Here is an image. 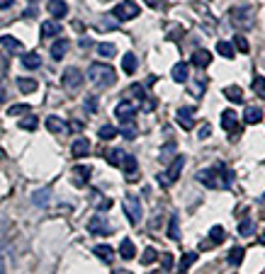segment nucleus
<instances>
[{
    "label": "nucleus",
    "mask_w": 265,
    "mask_h": 274,
    "mask_svg": "<svg viewBox=\"0 0 265 274\" xmlns=\"http://www.w3.org/2000/svg\"><path fill=\"white\" fill-rule=\"evenodd\" d=\"M88 78H90V83H95L97 87H112V85L117 83V73H115L112 66H107V63H90Z\"/></svg>",
    "instance_id": "nucleus-1"
},
{
    "label": "nucleus",
    "mask_w": 265,
    "mask_h": 274,
    "mask_svg": "<svg viewBox=\"0 0 265 274\" xmlns=\"http://www.w3.org/2000/svg\"><path fill=\"white\" fill-rule=\"evenodd\" d=\"M112 17H117L120 22L134 20V17H139V5H136L134 0H122V2L112 10Z\"/></svg>",
    "instance_id": "nucleus-2"
},
{
    "label": "nucleus",
    "mask_w": 265,
    "mask_h": 274,
    "mask_svg": "<svg viewBox=\"0 0 265 274\" xmlns=\"http://www.w3.org/2000/svg\"><path fill=\"white\" fill-rule=\"evenodd\" d=\"M124 213H127V218H129V223H139L141 221V202H139V197H134V194H127L124 197Z\"/></svg>",
    "instance_id": "nucleus-3"
},
{
    "label": "nucleus",
    "mask_w": 265,
    "mask_h": 274,
    "mask_svg": "<svg viewBox=\"0 0 265 274\" xmlns=\"http://www.w3.org/2000/svg\"><path fill=\"white\" fill-rule=\"evenodd\" d=\"M183 165H185V158H183V155H178V158L170 163V168H168V175H158V182H161V185H166V187H168V185H173V182L180 177V170H183Z\"/></svg>",
    "instance_id": "nucleus-4"
},
{
    "label": "nucleus",
    "mask_w": 265,
    "mask_h": 274,
    "mask_svg": "<svg viewBox=\"0 0 265 274\" xmlns=\"http://www.w3.org/2000/svg\"><path fill=\"white\" fill-rule=\"evenodd\" d=\"M134 114H136V105L132 100H122L117 107H115V117L124 124V122H134Z\"/></svg>",
    "instance_id": "nucleus-5"
},
{
    "label": "nucleus",
    "mask_w": 265,
    "mask_h": 274,
    "mask_svg": "<svg viewBox=\"0 0 265 274\" xmlns=\"http://www.w3.org/2000/svg\"><path fill=\"white\" fill-rule=\"evenodd\" d=\"M83 73L78 68H66L64 70V75H61V83H64V87L66 90H78L80 85H83Z\"/></svg>",
    "instance_id": "nucleus-6"
},
{
    "label": "nucleus",
    "mask_w": 265,
    "mask_h": 274,
    "mask_svg": "<svg viewBox=\"0 0 265 274\" xmlns=\"http://www.w3.org/2000/svg\"><path fill=\"white\" fill-rule=\"evenodd\" d=\"M221 126H224L226 131H231V138L239 136V117H236L234 109H224V114H221Z\"/></svg>",
    "instance_id": "nucleus-7"
},
{
    "label": "nucleus",
    "mask_w": 265,
    "mask_h": 274,
    "mask_svg": "<svg viewBox=\"0 0 265 274\" xmlns=\"http://www.w3.org/2000/svg\"><path fill=\"white\" fill-rule=\"evenodd\" d=\"M90 168H85V165H75L73 170H71V180H73V185L75 187H85L88 182H90Z\"/></svg>",
    "instance_id": "nucleus-8"
},
{
    "label": "nucleus",
    "mask_w": 265,
    "mask_h": 274,
    "mask_svg": "<svg viewBox=\"0 0 265 274\" xmlns=\"http://www.w3.org/2000/svg\"><path fill=\"white\" fill-rule=\"evenodd\" d=\"M88 231H90L93 235H110V233H112L110 223H107L102 216H93L90 223H88Z\"/></svg>",
    "instance_id": "nucleus-9"
},
{
    "label": "nucleus",
    "mask_w": 265,
    "mask_h": 274,
    "mask_svg": "<svg viewBox=\"0 0 265 274\" xmlns=\"http://www.w3.org/2000/svg\"><path fill=\"white\" fill-rule=\"evenodd\" d=\"M197 180L202 182V185H207L209 190H217V187H221V182L217 180V170H214V168L199 170V172H197Z\"/></svg>",
    "instance_id": "nucleus-10"
},
{
    "label": "nucleus",
    "mask_w": 265,
    "mask_h": 274,
    "mask_svg": "<svg viewBox=\"0 0 265 274\" xmlns=\"http://www.w3.org/2000/svg\"><path fill=\"white\" fill-rule=\"evenodd\" d=\"M193 114H195L193 107H183V109H178L175 119H178V124H180L183 129H195V119H193Z\"/></svg>",
    "instance_id": "nucleus-11"
},
{
    "label": "nucleus",
    "mask_w": 265,
    "mask_h": 274,
    "mask_svg": "<svg viewBox=\"0 0 265 274\" xmlns=\"http://www.w3.org/2000/svg\"><path fill=\"white\" fill-rule=\"evenodd\" d=\"M90 153V141L88 138H75L73 146H71V155L73 158H85Z\"/></svg>",
    "instance_id": "nucleus-12"
},
{
    "label": "nucleus",
    "mask_w": 265,
    "mask_h": 274,
    "mask_svg": "<svg viewBox=\"0 0 265 274\" xmlns=\"http://www.w3.org/2000/svg\"><path fill=\"white\" fill-rule=\"evenodd\" d=\"M68 46H71L68 39H56V42L51 44V59H54V61H61V59L66 56Z\"/></svg>",
    "instance_id": "nucleus-13"
},
{
    "label": "nucleus",
    "mask_w": 265,
    "mask_h": 274,
    "mask_svg": "<svg viewBox=\"0 0 265 274\" xmlns=\"http://www.w3.org/2000/svg\"><path fill=\"white\" fill-rule=\"evenodd\" d=\"M47 10H49L51 17H66L68 15V5L64 2V0H49Z\"/></svg>",
    "instance_id": "nucleus-14"
},
{
    "label": "nucleus",
    "mask_w": 265,
    "mask_h": 274,
    "mask_svg": "<svg viewBox=\"0 0 265 274\" xmlns=\"http://www.w3.org/2000/svg\"><path fill=\"white\" fill-rule=\"evenodd\" d=\"M61 34V24L56 22V20H47V22H42V37L44 39H49V37H59Z\"/></svg>",
    "instance_id": "nucleus-15"
},
{
    "label": "nucleus",
    "mask_w": 265,
    "mask_h": 274,
    "mask_svg": "<svg viewBox=\"0 0 265 274\" xmlns=\"http://www.w3.org/2000/svg\"><path fill=\"white\" fill-rule=\"evenodd\" d=\"M170 75H173V80L175 83H188V78H190V68H188V63H175L173 70H170Z\"/></svg>",
    "instance_id": "nucleus-16"
},
{
    "label": "nucleus",
    "mask_w": 265,
    "mask_h": 274,
    "mask_svg": "<svg viewBox=\"0 0 265 274\" xmlns=\"http://www.w3.org/2000/svg\"><path fill=\"white\" fill-rule=\"evenodd\" d=\"M47 129H49V134H66L68 124L64 119H59V117H49L47 119Z\"/></svg>",
    "instance_id": "nucleus-17"
},
{
    "label": "nucleus",
    "mask_w": 265,
    "mask_h": 274,
    "mask_svg": "<svg viewBox=\"0 0 265 274\" xmlns=\"http://www.w3.org/2000/svg\"><path fill=\"white\" fill-rule=\"evenodd\" d=\"M212 63V54L207 51V49H197L195 54H193V66H197V68H207Z\"/></svg>",
    "instance_id": "nucleus-18"
},
{
    "label": "nucleus",
    "mask_w": 265,
    "mask_h": 274,
    "mask_svg": "<svg viewBox=\"0 0 265 274\" xmlns=\"http://www.w3.org/2000/svg\"><path fill=\"white\" fill-rule=\"evenodd\" d=\"M0 46H2V49H7V51H12V54L22 51V42H20V39H15V37H10V34L0 37Z\"/></svg>",
    "instance_id": "nucleus-19"
},
{
    "label": "nucleus",
    "mask_w": 265,
    "mask_h": 274,
    "mask_svg": "<svg viewBox=\"0 0 265 274\" xmlns=\"http://www.w3.org/2000/svg\"><path fill=\"white\" fill-rule=\"evenodd\" d=\"M224 97L229 100V102H243V90L239 87V85H229V87H224Z\"/></svg>",
    "instance_id": "nucleus-20"
},
{
    "label": "nucleus",
    "mask_w": 265,
    "mask_h": 274,
    "mask_svg": "<svg viewBox=\"0 0 265 274\" xmlns=\"http://www.w3.org/2000/svg\"><path fill=\"white\" fill-rule=\"evenodd\" d=\"M93 253H95V257H100L102 262H112V257H115V250H112L110 245H95Z\"/></svg>",
    "instance_id": "nucleus-21"
},
{
    "label": "nucleus",
    "mask_w": 265,
    "mask_h": 274,
    "mask_svg": "<svg viewBox=\"0 0 265 274\" xmlns=\"http://www.w3.org/2000/svg\"><path fill=\"white\" fill-rule=\"evenodd\" d=\"M122 165H124V172L129 175V180H136V158H134L132 153H124Z\"/></svg>",
    "instance_id": "nucleus-22"
},
{
    "label": "nucleus",
    "mask_w": 265,
    "mask_h": 274,
    "mask_svg": "<svg viewBox=\"0 0 265 274\" xmlns=\"http://www.w3.org/2000/svg\"><path fill=\"white\" fill-rule=\"evenodd\" d=\"M22 66H24V68H29V70L39 68V66H42V56H39V54H34V51H32V54H24V56H22Z\"/></svg>",
    "instance_id": "nucleus-23"
},
{
    "label": "nucleus",
    "mask_w": 265,
    "mask_h": 274,
    "mask_svg": "<svg viewBox=\"0 0 265 274\" xmlns=\"http://www.w3.org/2000/svg\"><path fill=\"white\" fill-rule=\"evenodd\" d=\"M17 87H20L22 95H29V92L37 90V80H34V78H20V80H17Z\"/></svg>",
    "instance_id": "nucleus-24"
},
{
    "label": "nucleus",
    "mask_w": 265,
    "mask_h": 274,
    "mask_svg": "<svg viewBox=\"0 0 265 274\" xmlns=\"http://www.w3.org/2000/svg\"><path fill=\"white\" fill-rule=\"evenodd\" d=\"M209 240H212L214 245H221V243L226 240V231H224L221 226H212V228H209Z\"/></svg>",
    "instance_id": "nucleus-25"
},
{
    "label": "nucleus",
    "mask_w": 265,
    "mask_h": 274,
    "mask_svg": "<svg viewBox=\"0 0 265 274\" xmlns=\"http://www.w3.org/2000/svg\"><path fill=\"white\" fill-rule=\"evenodd\" d=\"M120 255L124 257V260H134L136 257V248H134V243L132 240H122V245H120Z\"/></svg>",
    "instance_id": "nucleus-26"
},
{
    "label": "nucleus",
    "mask_w": 265,
    "mask_h": 274,
    "mask_svg": "<svg viewBox=\"0 0 265 274\" xmlns=\"http://www.w3.org/2000/svg\"><path fill=\"white\" fill-rule=\"evenodd\" d=\"M217 51H219L224 59H234V56H236V49H234V44H231V42H224V39L217 44Z\"/></svg>",
    "instance_id": "nucleus-27"
},
{
    "label": "nucleus",
    "mask_w": 265,
    "mask_h": 274,
    "mask_svg": "<svg viewBox=\"0 0 265 274\" xmlns=\"http://www.w3.org/2000/svg\"><path fill=\"white\" fill-rule=\"evenodd\" d=\"M261 119H263V112H261L258 107H248L246 114H243V122H246V124H258Z\"/></svg>",
    "instance_id": "nucleus-28"
},
{
    "label": "nucleus",
    "mask_w": 265,
    "mask_h": 274,
    "mask_svg": "<svg viewBox=\"0 0 265 274\" xmlns=\"http://www.w3.org/2000/svg\"><path fill=\"white\" fill-rule=\"evenodd\" d=\"M122 158H124V153H122V150H117V148H110V150L105 153V160H107L110 165H115V168H117V165H122Z\"/></svg>",
    "instance_id": "nucleus-29"
},
{
    "label": "nucleus",
    "mask_w": 265,
    "mask_h": 274,
    "mask_svg": "<svg viewBox=\"0 0 265 274\" xmlns=\"http://www.w3.org/2000/svg\"><path fill=\"white\" fill-rule=\"evenodd\" d=\"M37 124H39V122H37V117H34V114H29V112H27V117H24V119H20V129H22V131H34V129H37Z\"/></svg>",
    "instance_id": "nucleus-30"
},
{
    "label": "nucleus",
    "mask_w": 265,
    "mask_h": 274,
    "mask_svg": "<svg viewBox=\"0 0 265 274\" xmlns=\"http://www.w3.org/2000/svg\"><path fill=\"white\" fill-rule=\"evenodd\" d=\"M136 66H139V61H136V56H134V54H127V56L122 59V68H124L127 75H132L134 70H136Z\"/></svg>",
    "instance_id": "nucleus-31"
},
{
    "label": "nucleus",
    "mask_w": 265,
    "mask_h": 274,
    "mask_svg": "<svg viewBox=\"0 0 265 274\" xmlns=\"http://www.w3.org/2000/svg\"><path fill=\"white\" fill-rule=\"evenodd\" d=\"M27 112H32V107H29V105H24V102L12 105V107L7 109V114H10V117H22V114H27Z\"/></svg>",
    "instance_id": "nucleus-32"
},
{
    "label": "nucleus",
    "mask_w": 265,
    "mask_h": 274,
    "mask_svg": "<svg viewBox=\"0 0 265 274\" xmlns=\"http://www.w3.org/2000/svg\"><path fill=\"white\" fill-rule=\"evenodd\" d=\"M253 221L251 218H246V221H241L239 223V235H243V238H248V235H253Z\"/></svg>",
    "instance_id": "nucleus-33"
},
{
    "label": "nucleus",
    "mask_w": 265,
    "mask_h": 274,
    "mask_svg": "<svg viewBox=\"0 0 265 274\" xmlns=\"http://www.w3.org/2000/svg\"><path fill=\"white\" fill-rule=\"evenodd\" d=\"M241 262H243V250H241V248H231V253H229V265L239 267Z\"/></svg>",
    "instance_id": "nucleus-34"
},
{
    "label": "nucleus",
    "mask_w": 265,
    "mask_h": 274,
    "mask_svg": "<svg viewBox=\"0 0 265 274\" xmlns=\"http://www.w3.org/2000/svg\"><path fill=\"white\" fill-rule=\"evenodd\" d=\"M197 262V253H185L183 255V260H180V272H185L188 267H193Z\"/></svg>",
    "instance_id": "nucleus-35"
},
{
    "label": "nucleus",
    "mask_w": 265,
    "mask_h": 274,
    "mask_svg": "<svg viewBox=\"0 0 265 274\" xmlns=\"http://www.w3.org/2000/svg\"><path fill=\"white\" fill-rule=\"evenodd\" d=\"M253 92L265 100V78L263 75H256V78H253Z\"/></svg>",
    "instance_id": "nucleus-36"
},
{
    "label": "nucleus",
    "mask_w": 265,
    "mask_h": 274,
    "mask_svg": "<svg viewBox=\"0 0 265 274\" xmlns=\"http://www.w3.org/2000/svg\"><path fill=\"white\" fill-rule=\"evenodd\" d=\"M156 260H158V253H156L153 248H146L144 255H141V265H153Z\"/></svg>",
    "instance_id": "nucleus-37"
},
{
    "label": "nucleus",
    "mask_w": 265,
    "mask_h": 274,
    "mask_svg": "<svg viewBox=\"0 0 265 274\" xmlns=\"http://www.w3.org/2000/svg\"><path fill=\"white\" fill-rule=\"evenodd\" d=\"M97 136L102 138V141H110V138H115V136H117V129H115V126H110V124H105V126H100Z\"/></svg>",
    "instance_id": "nucleus-38"
},
{
    "label": "nucleus",
    "mask_w": 265,
    "mask_h": 274,
    "mask_svg": "<svg viewBox=\"0 0 265 274\" xmlns=\"http://www.w3.org/2000/svg\"><path fill=\"white\" fill-rule=\"evenodd\" d=\"M97 54L110 59V56H115V54H117V49H115V44H107V42H105V44H97Z\"/></svg>",
    "instance_id": "nucleus-39"
},
{
    "label": "nucleus",
    "mask_w": 265,
    "mask_h": 274,
    "mask_svg": "<svg viewBox=\"0 0 265 274\" xmlns=\"http://www.w3.org/2000/svg\"><path fill=\"white\" fill-rule=\"evenodd\" d=\"M234 49H239V51L246 54V51H248V39H246L243 34H236V37H234Z\"/></svg>",
    "instance_id": "nucleus-40"
},
{
    "label": "nucleus",
    "mask_w": 265,
    "mask_h": 274,
    "mask_svg": "<svg viewBox=\"0 0 265 274\" xmlns=\"http://www.w3.org/2000/svg\"><path fill=\"white\" fill-rule=\"evenodd\" d=\"M168 238L178 240L180 238V231H178V216H170V226H168Z\"/></svg>",
    "instance_id": "nucleus-41"
},
{
    "label": "nucleus",
    "mask_w": 265,
    "mask_h": 274,
    "mask_svg": "<svg viewBox=\"0 0 265 274\" xmlns=\"http://www.w3.org/2000/svg\"><path fill=\"white\" fill-rule=\"evenodd\" d=\"M122 136L136 138V126H134V122H124V126H122Z\"/></svg>",
    "instance_id": "nucleus-42"
},
{
    "label": "nucleus",
    "mask_w": 265,
    "mask_h": 274,
    "mask_svg": "<svg viewBox=\"0 0 265 274\" xmlns=\"http://www.w3.org/2000/svg\"><path fill=\"white\" fill-rule=\"evenodd\" d=\"M85 109H88V112H97V97H95V95L85 97Z\"/></svg>",
    "instance_id": "nucleus-43"
},
{
    "label": "nucleus",
    "mask_w": 265,
    "mask_h": 274,
    "mask_svg": "<svg viewBox=\"0 0 265 274\" xmlns=\"http://www.w3.org/2000/svg\"><path fill=\"white\" fill-rule=\"evenodd\" d=\"M47 199H49V192H47V190H39V192L34 194V204H47Z\"/></svg>",
    "instance_id": "nucleus-44"
},
{
    "label": "nucleus",
    "mask_w": 265,
    "mask_h": 274,
    "mask_svg": "<svg viewBox=\"0 0 265 274\" xmlns=\"http://www.w3.org/2000/svg\"><path fill=\"white\" fill-rule=\"evenodd\" d=\"M161 262H163V270H170V267H173V255L166 253V255L161 257Z\"/></svg>",
    "instance_id": "nucleus-45"
},
{
    "label": "nucleus",
    "mask_w": 265,
    "mask_h": 274,
    "mask_svg": "<svg viewBox=\"0 0 265 274\" xmlns=\"http://www.w3.org/2000/svg\"><path fill=\"white\" fill-rule=\"evenodd\" d=\"M209 134H212V126H209V124H202V126H199V138H207Z\"/></svg>",
    "instance_id": "nucleus-46"
},
{
    "label": "nucleus",
    "mask_w": 265,
    "mask_h": 274,
    "mask_svg": "<svg viewBox=\"0 0 265 274\" xmlns=\"http://www.w3.org/2000/svg\"><path fill=\"white\" fill-rule=\"evenodd\" d=\"M12 2H15V0H0V10H7V7H12Z\"/></svg>",
    "instance_id": "nucleus-47"
},
{
    "label": "nucleus",
    "mask_w": 265,
    "mask_h": 274,
    "mask_svg": "<svg viewBox=\"0 0 265 274\" xmlns=\"http://www.w3.org/2000/svg\"><path fill=\"white\" fill-rule=\"evenodd\" d=\"M5 97H7V92H5V83H2V80H0V102H2V100H5Z\"/></svg>",
    "instance_id": "nucleus-48"
},
{
    "label": "nucleus",
    "mask_w": 265,
    "mask_h": 274,
    "mask_svg": "<svg viewBox=\"0 0 265 274\" xmlns=\"http://www.w3.org/2000/svg\"><path fill=\"white\" fill-rule=\"evenodd\" d=\"M146 5H151V7H158V5H161V0H146Z\"/></svg>",
    "instance_id": "nucleus-49"
},
{
    "label": "nucleus",
    "mask_w": 265,
    "mask_h": 274,
    "mask_svg": "<svg viewBox=\"0 0 265 274\" xmlns=\"http://www.w3.org/2000/svg\"><path fill=\"white\" fill-rule=\"evenodd\" d=\"M263 202H265V197H263Z\"/></svg>",
    "instance_id": "nucleus-50"
}]
</instances>
